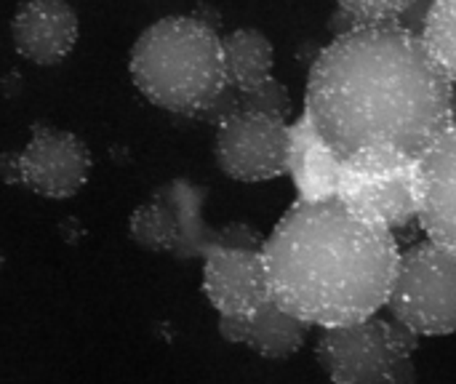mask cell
I'll return each mask as SVG.
<instances>
[{"mask_svg":"<svg viewBox=\"0 0 456 384\" xmlns=\"http://www.w3.org/2000/svg\"><path fill=\"white\" fill-rule=\"evenodd\" d=\"M0 267H3V254H0Z\"/></svg>","mask_w":456,"mask_h":384,"instance_id":"19","label":"cell"},{"mask_svg":"<svg viewBox=\"0 0 456 384\" xmlns=\"http://www.w3.org/2000/svg\"><path fill=\"white\" fill-rule=\"evenodd\" d=\"M385 307L417 337H446L456 326V249L425 241L398 257Z\"/></svg>","mask_w":456,"mask_h":384,"instance_id":"5","label":"cell"},{"mask_svg":"<svg viewBox=\"0 0 456 384\" xmlns=\"http://www.w3.org/2000/svg\"><path fill=\"white\" fill-rule=\"evenodd\" d=\"M128 233L142 249L158 251V254H171V257L182 259L179 214H176V206L171 203V198L163 187L155 190V195L131 214Z\"/></svg>","mask_w":456,"mask_h":384,"instance_id":"15","label":"cell"},{"mask_svg":"<svg viewBox=\"0 0 456 384\" xmlns=\"http://www.w3.org/2000/svg\"><path fill=\"white\" fill-rule=\"evenodd\" d=\"M219 334L232 345L251 347L262 358L283 361L302 350L310 326L281 310L273 299H267L251 315L219 318Z\"/></svg>","mask_w":456,"mask_h":384,"instance_id":"12","label":"cell"},{"mask_svg":"<svg viewBox=\"0 0 456 384\" xmlns=\"http://www.w3.org/2000/svg\"><path fill=\"white\" fill-rule=\"evenodd\" d=\"M219 168L238 182H267L289 174L291 126L267 112H232L216 123Z\"/></svg>","mask_w":456,"mask_h":384,"instance_id":"8","label":"cell"},{"mask_svg":"<svg viewBox=\"0 0 456 384\" xmlns=\"http://www.w3.org/2000/svg\"><path fill=\"white\" fill-rule=\"evenodd\" d=\"M88 147L72 131L43 123L32 126V136L21 152L0 155V182L24 184L51 200L72 198L88 182Z\"/></svg>","mask_w":456,"mask_h":384,"instance_id":"7","label":"cell"},{"mask_svg":"<svg viewBox=\"0 0 456 384\" xmlns=\"http://www.w3.org/2000/svg\"><path fill=\"white\" fill-rule=\"evenodd\" d=\"M203 291L219 318L251 315L270 299L259 251L208 249L203 254Z\"/></svg>","mask_w":456,"mask_h":384,"instance_id":"10","label":"cell"},{"mask_svg":"<svg viewBox=\"0 0 456 384\" xmlns=\"http://www.w3.org/2000/svg\"><path fill=\"white\" fill-rule=\"evenodd\" d=\"M270 299L307 326L377 315L398 267V241L337 195L297 200L259 249Z\"/></svg>","mask_w":456,"mask_h":384,"instance_id":"2","label":"cell"},{"mask_svg":"<svg viewBox=\"0 0 456 384\" xmlns=\"http://www.w3.org/2000/svg\"><path fill=\"white\" fill-rule=\"evenodd\" d=\"M456 136L449 123L438 139H433L414 158V203L417 219L433 243L456 249Z\"/></svg>","mask_w":456,"mask_h":384,"instance_id":"9","label":"cell"},{"mask_svg":"<svg viewBox=\"0 0 456 384\" xmlns=\"http://www.w3.org/2000/svg\"><path fill=\"white\" fill-rule=\"evenodd\" d=\"M214 249H232V251H259L262 235L243 222H230L227 227L216 230Z\"/></svg>","mask_w":456,"mask_h":384,"instance_id":"18","label":"cell"},{"mask_svg":"<svg viewBox=\"0 0 456 384\" xmlns=\"http://www.w3.org/2000/svg\"><path fill=\"white\" fill-rule=\"evenodd\" d=\"M337 198L390 233L417 219L414 160L398 152H363L339 163Z\"/></svg>","mask_w":456,"mask_h":384,"instance_id":"6","label":"cell"},{"mask_svg":"<svg viewBox=\"0 0 456 384\" xmlns=\"http://www.w3.org/2000/svg\"><path fill=\"white\" fill-rule=\"evenodd\" d=\"M419 337L406 326L371 315L323 329L315 355L334 384H417L411 355Z\"/></svg>","mask_w":456,"mask_h":384,"instance_id":"4","label":"cell"},{"mask_svg":"<svg viewBox=\"0 0 456 384\" xmlns=\"http://www.w3.org/2000/svg\"><path fill=\"white\" fill-rule=\"evenodd\" d=\"M11 37L27 61L59 64L77 43V13L67 0H21L11 21Z\"/></svg>","mask_w":456,"mask_h":384,"instance_id":"11","label":"cell"},{"mask_svg":"<svg viewBox=\"0 0 456 384\" xmlns=\"http://www.w3.org/2000/svg\"><path fill=\"white\" fill-rule=\"evenodd\" d=\"M128 69L152 104L203 120L224 91L222 37L198 16L158 19L136 37Z\"/></svg>","mask_w":456,"mask_h":384,"instance_id":"3","label":"cell"},{"mask_svg":"<svg viewBox=\"0 0 456 384\" xmlns=\"http://www.w3.org/2000/svg\"><path fill=\"white\" fill-rule=\"evenodd\" d=\"M224 91L222 96H246L259 91L273 78L275 51L259 29H235L222 37Z\"/></svg>","mask_w":456,"mask_h":384,"instance_id":"13","label":"cell"},{"mask_svg":"<svg viewBox=\"0 0 456 384\" xmlns=\"http://www.w3.org/2000/svg\"><path fill=\"white\" fill-rule=\"evenodd\" d=\"M454 3L456 0H433L428 16H425V29L419 40L430 51V56L446 69V75L454 80L456 75V43H454Z\"/></svg>","mask_w":456,"mask_h":384,"instance_id":"16","label":"cell"},{"mask_svg":"<svg viewBox=\"0 0 456 384\" xmlns=\"http://www.w3.org/2000/svg\"><path fill=\"white\" fill-rule=\"evenodd\" d=\"M452 86L417 32L353 24L313 61L305 120L339 163L363 152L414 160L454 123Z\"/></svg>","mask_w":456,"mask_h":384,"instance_id":"1","label":"cell"},{"mask_svg":"<svg viewBox=\"0 0 456 384\" xmlns=\"http://www.w3.org/2000/svg\"><path fill=\"white\" fill-rule=\"evenodd\" d=\"M289 174L302 192V200H318L337 195L339 179V160L321 144L313 134L307 120L302 118L299 126H291V155H289Z\"/></svg>","mask_w":456,"mask_h":384,"instance_id":"14","label":"cell"},{"mask_svg":"<svg viewBox=\"0 0 456 384\" xmlns=\"http://www.w3.org/2000/svg\"><path fill=\"white\" fill-rule=\"evenodd\" d=\"M355 24H395L417 0H337Z\"/></svg>","mask_w":456,"mask_h":384,"instance_id":"17","label":"cell"}]
</instances>
